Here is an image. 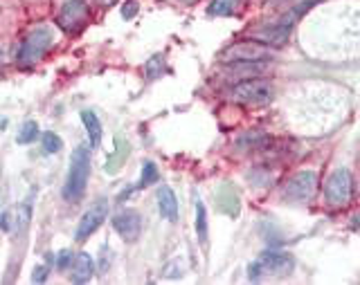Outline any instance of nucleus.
<instances>
[{"instance_id": "obj_15", "label": "nucleus", "mask_w": 360, "mask_h": 285, "mask_svg": "<svg viewBox=\"0 0 360 285\" xmlns=\"http://www.w3.org/2000/svg\"><path fill=\"white\" fill-rule=\"evenodd\" d=\"M82 121H84V126H86V133H88V138H90V146H99L101 142V124L97 119V115L93 110H82Z\"/></svg>"}, {"instance_id": "obj_3", "label": "nucleus", "mask_w": 360, "mask_h": 285, "mask_svg": "<svg viewBox=\"0 0 360 285\" xmlns=\"http://www.w3.org/2000/svg\"><path fill=\"white\" fill-rule=\"evenodd\" d=\"M292 267H295L292 256L281 254V252H268L259 256L250 265V279L259 281L266 277H286L292 272Z\"/></svg>"}, {"instance_id": "obj_20", "label": "nucleus", "mask_w": 360, "mask_h": 285, "mask_svg": "<svg viewBox=\"0 0 360 285\" xmlns=\"http://www.w3.org/2000/svg\"><path fill=\"white\" fill-rule=\"evenodd\" d=\"M158 168H155V164L153 162H144V166H142V180H140V187H151L153 182H158Z\"/></svg>"}, {"instance_id": "obj_17", "label": "nucleus", "mask_w": 360, "mask_h": 285, "mask_svg": "<svg viewBox=\"0 0 360 285\" xmlns=\"http://www.w3.org/2000/svg\"><path fill=\"white\" fill-rule=\"evenodd\" d=\"M39 135V124L37 121H25L22 126L18 128V135H16V142L18 144H30L37 140Z\"/></svg>"}, {"instance_id": "obj_13", "label": "nucleus", "mask_w": 360, "mask_h": 285, "mask_svg": "<svg viewBox=\"0 0 360 285\" xmlns=\"http://www.w3.org/2000/svg\"><path fill=\"white\" fill-rule=\"evenodd\" d=\"M95 274V260L90 258V254L86 252H79L72 258V265H70V279L72 283H88Z\"/></svg>"}, {"instance_id": "obj_11", "label": "nucleus", "mask_w": 360, "mask_h": 285, "mask_svg": "<svg viewBox=\"0 0 360 285\" xmlns=\"http://www.w3.org/2000/svg\"><path fill=\"white\" fill-rule=\"evenodd\" d=\"M225 74L228 79H236V81H243V79H257L264 77L270 70L268 61H234V63H225Z\"/></svg>"}, {"instance_id": "obj_9", "label": "nucleus", "mask_w": 360, "mask_h": 285, "mask_svg": "<svg viewBox=\"0 0 360 285\" xmlns=\"http://www.w3.org/2000/svg\"><path fill=\"white\" fill-rule=\"evenodd\" d=\"M315 191H318V175L313 171H300L286 182V196L292 200L307 202L315 196Z\"/></svg>"}, {"instance_id": "obj_25", "label": "nucleus", "mask_w": 360, "mask_h": 285, "mask_svg": "<svg viewBox=\"0 0 360 285\" xmlns=\"http://www.w3.org/2000/svg\"><path fill=\"white\" fill-rule=\"evenodd\" d=\"M97 3H99V5H104V7H110V5H115L117 0H97Z\"/></svg>"}, {"instance_id": "obj_8", "label": "nucleus", "mask_w": 360, "mask_h": 285, "mask_svg": "<svg viewBox=\"0 0 360 285\" xmlns=\"http://www.w3.org/2000/svg\"><path fill=\"white\" fill-rule=\"evenodd\" d=\"M108 218V200H97L95 204H90V209L82 216V220L77 225V232H75V238L79 243L88 241L90 236H93L104 220Z\"/></svg>"}, {"instance_id": "obj_24", "label": "nucleus", "mask_w": 360, "mask_h": 285, "mask_svg": "<svg viewBox=\"0 0 360 285\" xmlns=\"http://www.w3.org/2000/svg\"><path fill=\"white\" fill-rule=\"evenodd\" d=\"M45 279H48V267H45V265H39L37 270H34L32 281H34V283H43Z\"/></svg>"}, {"instance_id": "obj_16", "label": "nucleus", "mask_w": 360, "mask_h": 285, "mask_svg": "<svg viewBox=\"0 0 360 285\" xmlns=\"http://www.w3.org/2000/svg\"><path fill=\"white\" fill-rule=\"evenodd\" d=\"M236 9V0H212L207 7L210 16H230Z\"/></svg>"}, {"instance_id": "obj_19", "label": "nucleus", "mask_w": 360, "mask_h": 285, "mask_svg": "<svg viewBox=\"0 0 360 285\" xmlns=\"http://www.w3.org/2000/svg\"><path fill=\"white\" fill-rule=\"evenodd\" d=\"M61 146H63V142L56 133H43V151L45 153H59Z\"/></svg>"}, {"instance_id": "obj_27", "label": "nucleus", "mask_w": 360, "mask_h": 285, "mask_svg": "<svg viewBox=\"0 0 360 285\" xmlns=\"http://www.w3.org/2000/svg\"><path fill=\"white\" fill-rule=\"evenodd\" d=\"M0 65H3V52H0Z\"/></svg>"}, {"instance_id": "obj_12", "label": "nucleus", "mask_w": 360, "mask_h": 285, "mask_svg": "<svg viewBox=\"0 0 360 285\" xmlns=\"http://www.w3.org/2000/svg\"><path fill=\"white\" fill-rule=\"evenodd\" d=\"M290 37V27L284 25V22H275V25L262 27L255 34V41L268 45V48H281V45L288 43Z\"/></svg>"}, {"instance_id": "obj_2", "label": "nucleus", "mask_w": 360, "mask_h": 285, "mask_svg": "<svg viewBox=\"0 0 360 285\" xmlns=\"http://www.w3.org/2000/svg\"><path fill=\"white\" fill-rule=\"evenodd\" d=\"M54 45V32L50 27H37L27 34V39L22 41L18 50V63L20 65H32L39 59H43Z\"/></svg>"}, {"instance_id": "obj_21", "label": "nucleus", "mask_w": 360, "mask_h": 285, "mask_svg": "<svg viewBox=\"0 0 360 285\" xmlns=\"http://www.w3.org/2000/svg\"><path fill=\"white\" fill-rule=\"evenodd\" d=\"M162 70H165V63H162L160 54H155V56H151L149 61H146V74H149V79L162 77Z\"/></svg>"}, {"instance_id": "obj_23", "label": "nucleus", "mask_w": 360, "mask_h": 285, "mask_svg": "<svg viewBox=\"0 0 360 285\" xmlns=\"http://www.w3.org/2000/svg\"><path fill=\"white\" fill-rule=\"evenodd\" d=\"M138 9H140L138 0H127V3L122 5V16L131 20V18H135V14H138Z\"/></svg>"}, {"instance_id": "obj_10", "label": "nucleus", "mask_w": 360, "mask_h": 285, "mask_svg": "<svg viewBox=\"0 0 360 285\" xmlns=\"http://www.w3.org/2000/svg\"><path fill=\"white\" fill-rule=\"evenodd\" d=\"M112 227H115V232L124 241L133 243L142 232V218L135 209H122L120 213L112 216Z\"/></svg>"}, {"instance_id": "obj_14", "label": "nucleus", "mask_w": 360, "mask_h": 285, "mask_svg": "<svg viewBox=\"0 0 360 285\" xmlns=\"http://www.w3.org/2000/svg\"><path fill=\"white\" fill-rule=\"evenodd\" d=\"M158 209H160L162 218H167L169 223L178 220V200H176V193L172 187L165 185L158 189Z\"/></svg>"}, {"instance_id": "obj_18", "label": "nucleus", "mask_w": 360, "mask_h": 285, "mask_svg": "<svg viewBox=\"0 0 360 285\" xmlns=\"http://www.w3.org/2000/svg\"><path fill=\"white\" fill-rule=\"evenodd\" d=\"M196 234L202 243L207 241V213H205V204L196 202Z\"/></svg>"}, {"instance_id": "obj_5", "label": "nucleus", "mask_w": 360, "mask_h": 285, "mask_svg": "<svg viewBox=\"0 0 360 285\" xmlns=\"http://www.w3.org/2000/svg\"><path fill=\"white\" fill-rule=\"evenodd\" d=\"M90 20V7L86 0H68V3L59 9L56 16V25L65 34H79Z\"/></svg>"}, {"instance_id": "obj_1", "label": "nucleus", "mask_w": 360, "mask_h": 285, "mask_svg": "<svg viewBox=\"0 0 360 285\" xmlns=\"http://www.w3.org/2000/svg\"><path fill=\"white\" fill-rule=\"evenodd\" d=\"M88 178H90V151H88V146H77L70 157V168H68L63 198L68 202L82 200L86 193Z\"/></svg>"}, {"instance_id": "obj_7", "label": "nucleus", "mask_w": 360, "mask_h": 285, "mask_svg": "<svg viewBox=\"0 0 360 285\" xmlns=\"http://www.w3.org/2000/svg\"><path fill=\"white\" fill-rule=\"evenodd\" d=\"M326 200L335 207H345V204L352 200V191H354V180L352 173L347 168H335L333 173L326 180Z\"/></svg>"}, {"instance_id": "obj_22", "label": "nucleus", "mask_w": 360, "mask_h": 285, "mask_svg": "<svg viewBox=\"0 0 360 285\" xmlns=\"http://www.w3.org/2000/svg\"><path fill=\"white\" fill-rule=\"evenodd\" d=\"M72 258L75 256H72L70 249H61V252L56 254V258H54V265L59 267V270H68V267L72 265Z\"/></svg>"}, {"instance_id": "obj_4", "label": "nucleus", "mask_w": 360, "mask_h": 285, "mask_svg": "<svg viewBox=\"0 0 360 285\" xmlns=\"http://www.w3.org/2000/svg\"><path fill=\"white\" fill-rule=\"evenodd\" d=\"M232 99L239 101V104H245V106H264L273 99V84L264 81L262 77L243 79V81L234 86Z\"/></svg>"}, {"instance_id": "obj_6", "label": "nucleus", "mask_w": 360, "mask_h": 285, "mask_svg": "<svg viewBox=\"0 0 360 285\" xmlns=\"http://www.w3.org/2000/svg\"><path fill=\"white\" fill-rule=\"evenodd\" d=\"M273 52H270L268 45L259 43V41H239L228 45L221 52V61L223 63H234V61H268Z\"/></svg>"}, {"instance_id": "obj_26", "label": "nucleus", "mask_w": 360, "mask_h": 285, "mask_svg": "<svg viewBox=\"0 0 360 285\" xmlns=\"http://www.w3.org/2000/svg\"><path fill=\"white\" fill-rule=\"evenodd\" d=\"M183 3H187V5H191V3H196V0H183Z\"/></svg>"}]
</instances>
